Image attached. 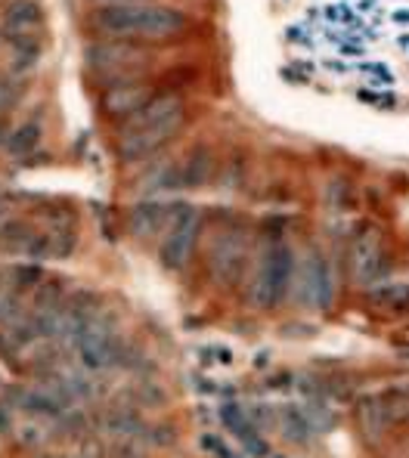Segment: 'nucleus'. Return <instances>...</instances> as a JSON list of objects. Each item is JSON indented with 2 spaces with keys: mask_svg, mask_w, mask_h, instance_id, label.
Returning <instances> with one entry per match:
<instances>
[{
  "mask_svg": "<svg viewBox=\"0 0 409 458\" xmlns=\"http://www.w3.org/2000/svg\"><path fill=\"white\" fill-rule=\"evenodd\" d=\"M177 208L165 205V201L156 199H143L127 211V233L133 235L137 242H149L165 235V229L171 226V217Z\"/></svg>",
  "mask_w": 409,
  "mask_h": 458,
  "instance_id": "13",
  "label": "nucleus"
},
{
  "mask_svg": "<svg viewBox=\"0 0 409 458\" xmlns=\"http://www.w3.org/2000/svg\"><path fill=\"white\" fill-rule=\"evenodd\" d=\"M10 282H13V288H38V282H41V267L25 264V267L10 269Z\"/></svg>",
  "mask_w": 409,
  "mask_h": 458,
  "instance_id": "23",
  "label": "nucleus"
},
{
  "mask_svg": "<svg viewBox=\"0 0 409 458\" xmlns=\"http://www.w3.org/2000/svg\"><path fill=\"white\" fill-rule=\"evenodd\" d=\"M248 260H251V233L243 224H226L211 235L208 245V276L217 288L230 292L245 279Z\"/></svg>",
  "mask_w": 409,
  "mask_h": 458,
  "instance_id": "4",
  "label": "nucleus"
},
{
  "mask_svg": "<svg viewBox=\"0 0 409 458\" xmlns=\"http://www.w3.org/2000/svg\"><path fill=\"white\" fill-rule=\"evenodd\" d=\"M146 59L149 53L143 50V44H133V40H90L84 50L87 72L103 81V87L143 75Z\"/></svg>",
  "mask_w": 409,
  "mask_h": 458,
  "instance_id": "5",
  "label": "nucleus"
},
{
  "mask_svg": "<svg viewBox=\"0 0 409 458\" xmlns=\"http://www.w3.org/2000/svg\"><path fill=\"white\" fill-rule=\"evenodd\" d=\"M369 301L381 310H404L409 307V282H379L369 288Z\"/></svg>",
  "mask_w": 409,
  "mask_h": 458,
  "instance_id": "19",
  "label": "nucleus"
},
{
  "mask_svg": "<svg viewBox=\"0 0 409 458\" xmlns=\"http://www.w3.org/2000/svg\"><path fill=\"white\" fill-rule=\"evenodd\" d=\"M38 146H41V124H38V121H25V124H19L16 131L6 137L4 149L6 155H13V158H29Z\"/></svg>",
  "mask_w": 409,
  "mask_h": 458,
  "instance_id": "18",
  "label": "nucleus"
},
{
  "mask_svg": "<svg viewBox=\"0 0 409 458\" xmlns=\"http://www.w3.org/2000/svg\"><path fill=\"white\" fill-rule=\"evenodd\" d=\"M294 251L283 239H267L254 251L251 276H248V304L254 310H273L294 288Z\"/></svg>",
  "mask_w": 409,
  "mask_h": 458,
  "instance_id": "3",
  "label": "nucleus"
},
{
  "mask_svg": "<svg viewBox=\"0 0 409 458\" xmlns=\"http://www.w3.org/2000/svg\"><path fill=\"white\" fill-rule=\"evenodd\" d=\"M270 458H285V455H270Z\"/></svg>",
  "mask_w": 409,
  "mask_h": 458,
  "instance_id": "29",
  "label": "nucleus"
},
{
  "mask_svg": "<svg viewBox=\"0 0 409 458\" xmlns=\"http://www.w3.org/2000/svg\"><path fill=\"white\" fill-rule=\"evenodd\" d=\"M347 276L354 285L372 288L385 276V239L379 226H363L354 233L351 248H347Z\"/></svg>",
  "mask_w": 409,
  "mask_h": 458,
  "instance_id": "9",
  "label": "nucleus"
},
{
  "mask_svg": "<svg viewBox=\"0 0 409 458\" xmlns=\"http://www.w3.org/2000/svg\"><path fill=\"white\" fill-rule=\"evenodd\" d=\"M277 424L292 446H311L320 434L317 424L311 421V415L304 412V406H279L277 409Z\"/></svg>",
  "mask_w": 409,
  "mask_h": 458,
  "instance_id": "16",
  "label": "nucleus"
},
{
  "mask_svg": "<svg viewBox=\"0 0 409 458\" xmlns=\"http://www.w3.org/2000/svg\"><path fill=\"white\" fill-rule=\"evenodd\" d=\"M199 235H202V214L192 205H180L171 217V226L165 229L162 245H158V260L165 269H183L196 254Z\"/></svg>",
  "mask_w": 409,
  "mask_h": 458,
  "instance_id": "8",
  "label": "nucleus"
},
{
  "mask_svg": "<svg viewBox=\"0 0 409 458\" xmlns=\"http://www.w3.org/2000/svg\"><path fill=\"white\" fill-rule=\"evenodd\" d=\"M220 421H224L226 430H230V434L243 443L245 453L251 458H267V455H270L267 440L258 434V424L251 421V415H248L243 406H236V403H226V406L220 409Z\"/></svg>",
  "mask_w": 409,
  "mask_h": 458,
  "instance_id": "14",
  "label": "nucleus"
},
{
  "mask_svg": "<svg viewBox=\"0 0 409 458\" xmlns=\"http://www.w3.org/2000/svg\"><path fill=\"white\" fill-rule=\"evenodd\" d=\"M140 428L137 412H124V409H109L106 412V430L118 437H131V430Z\"/></svg>",
  "mask_w": 409,
  "mask_h": 458,
  "instance_id": "22",
  "label": "nucleus"
},
{
  "mask_svg": "<svg viewBox=\"0 0 409 458\" xmlns=\"http://www.w3.org/2000/svg\"><path fill=\"white\" fill-rule=\"evenodd\" d=\"M404 415H409V400L394 390L388 394H363L354 406V421L366 443H379L388 437V430L394 428Z\"/></svg>",
  "mask_w": 409,
  "mask_h": 458,
  "instance_id": "7",
  "label": "nucleus"
},
{
  "mask_svg": "<svg viewBox=\"0 0 409 458\" xmlns=\"http://www.w3.org/2000/svg\"><path fill=\"white\" fill-rule=\"evenodd\" d=\"M41 53H44V40L16 44V47H13V65H10V69L16 72V75H22V72H31L38 63H41Z\"/></svg>",
  "mask_w": 409,
  "mask_h": 458,
  "instance_id": "20",
  "label": "nucleus"
},
{
  "mask_svg": "<svg viewBox=\"0 0 409 458\" xmlns=\"http://www.w3.org/2000/svg\"><path fill=\"white\" fill-rule=\"evenodd\" d=\"M4 279H6V276H4V273H0V285H4Z\"/></svg>",
  "mask_w": 409,
  "mask_h": 458,
  "instance_id": "28",
  "label": "nucleus"
},
{
  "mask_svg": "<svg viewBox=\"0 0 409 458\" xmlns=\"http://www.w3.org/2000/svg\"><path fill=\"white\" fill-rule=\"evenodd\" d=\"M177 171H180V186H183V190H202L214 177V152L208 149V146H192V149L177 161Z\"/></svg>",
  "mask_w": 409,
  "mask_h": 458,
  "instance_id": "15",
  "label": "nucleus"
},
{
  "mask_svg": "<svg viewBox=\"0 0 409 458\" xmlns=\"http://www.w3.org/2000/svg\"><path fill=\"white\" fill-rule=\"evenodd\" d=\"M99 6H112V4H146V0H93Z\"/></svg>",
  "mask_w": 409,
  "mask_h": 458,
  "instance_id": "26",
  "label": "nucleus"
},
{
  "mask_svg": "<svg viewBox=\"0 0 409 458\" xmlns=\"http://www.w3.org/2000/svg\"><path fill=\"white\" fill-rule=\"evenodd\" d=\"M84 29L97 40H133V44H167L177 40L190 29V19L183 10L156 4H112L97 6L87 16Z\"/></svg>",
  "mask_w": 409,
  "mask_h": 458,
  "instance_id": "1",
  "label": "nucleus"
},
{
  "mask_svg": "<svg viewBox=\"0 0 409 458\" xmlns=\"http://www.w3.org/2000/svg\"><path fill=\"white\" fill-rule=\"evenodd\" d=\"M35 226L29 224V220H6L4 226H0V248H4L6 254H22L29 251V245L35 242Z\"/></svg>",
  "mask_w": 409,
  "mask_h": 458,
  "instance_id": "17",
  "label": "nucleus"
},
{
  "mask_svg": "<svg viewBox=\"0 0 409 458\" xmlns=\"http://www.w3.org/2000/svg\"><path fill=\"white\" fill-rule=\"evenodd\" d=\"M47 235H50V254H53L56 260L69 258V254L78 248V233H75V226H72V224L53 226Z\"/></svg>",
  "mask_w": 409,
  "mask_h": 458,
  "instance_id": "21",
  "label": "nucleus"
},
{
  "mask_svg": "<svg viewBox=\"0 0 409 458\" xmlns=\"http://www.w3.org/2000/svg\"><path fill=\"white\" fill-rule=\"evenodd\" d=\"M44 35V10L38 0H10L0 19V38L10 47L41 40Z\"/></svg>",
  "mask_w": 409,
  "mask_h": 458,
  "instance_id": "12",
  "label": "nucleus"
},
{
  "mask_svg": "<svg viewBox=\"0 0 409 458\" xmlns=\"http://www.w3.org/2000/svg\"><path fill=\"white\" fill-rule=\"evenodd\" d=\"M16 99H19V87L6 75H0V114L10 112L16 106Z\"/></svg>",
  "mask_w": 409,
  "mask_h": 458,
  "instance_id": "25",
  "label": "nucleus"
},
{
  "mask_svg": "<svg viewBox=\"0 0 409 458\" xmlns=\"http://www.w3.org/2000/svg\"><path fill=\"white\" fill-rule=\"evenodd\" d=\"M4 137H6V133H4V127H0V143H6V140H4Z\"/></svg>",
  "mask_w": 409,
  "mask_h": 458,
  "instance_id": "27",
  "label": "nucleus"
},
{
  "mask_svg": "<svg viewBox=\"0 0 409 458\" xmlns=\"http://www.w3.org/2000/svg\"><path fill=\"white\" fill-rule=\"evenodd\" d=\"M75 350L84 366L93 369V372L115 366L118 356H122V347H118V338H115V332H112V326H106V322H99V319L84 322V328L75 338Z\"/></svg>",
  "mask_w": 409,
  "mask_h": 458,
  "instance_id": "11",
  "label": "nucleus"
},
{
  "mask_svg": "<svg viewBox=\"0 0 409 458\" xmlns=\"http://www.w3.org/2000/svg\"><path fill=\"white\" fill-rule=\"evenodd\" d=\"M186 124V103L177 93H158L143 112L124 121V131L118 137V158L122 161H143L156 155L162 146L171 143Z\"/></svg>",
  "mask_w": 409,
  "mask_h": 458,
  "instance_id": "2",
  "label": "nucleus"
},
{
  "mask_svg": "<svg viewBox=\"0 0 409 458\" xmlns=\"http://www.w3.org/2000/svg\"><path fill=\"white\" fill-rule=\"evenodd\" d=\"M22 319V304L13 292H0V322L4 326H13V322Z\"/></svg>",
  "mask_w": 409,
  "mask_h": 458,
  "instance_id": "24",
  "label": "nucleus"
},
{
  "mask_svg": "<svg viewBox=\"0 0 409 458\" xmlns=\"http://www.w3.org/2000/svg\"><path fill=\"white\" fill-rule=\"evenodd\" d=\"M156 99L152 93V84L143 75L118 81V84H109L99 97V114L109 121H131L137 112H143L146 106Z\"/></svg>",
  "mask_w": 409,
  "mask_h": 458,
  "instance_id": "10",
  "label": "nucleus"
},
{
  "mask_svg": "<svg viewBox=\"0 0 409 458\" xmlns=\"http://www.w3.org/2000/svg\"><path fill=\"white\" fill-rule=\"evenodd\" d=\"M294 292H298V301L307 310L326 313V310L335 307L338 282H335L332 264H328V258L320 251V248H311V251L304 254L298 273H294Z\"/></svg>",
  "mask_w": 409,
  "mask_h": 458,
  "instance_id": "6",
  "label": "nucleus"
}]
</instances>
